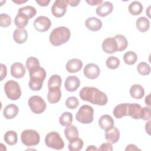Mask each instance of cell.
<instances>
[{
  "label": "cell",
  "instance_id": "ffe728a7",
  "mask_svg": "<svg viewBox=\"0 0 151 151\" xmlns=\"http://www.w3.org/2000/svg\"><path fill=\"white\" fill-rule=\"evenodd\" d=\"M142 107L137 103H128V116L134 119H140Z\"/></svg>",
  "mask_w": 151,
  "mask_h": 151
},
{
  "label": "cell",
  "instance_id": "d590c367",
  "mask_svg": "<svg viewBox=\"0 0 151 151\" xmlns=\"http://www.w3.org/2000/svg\"><path fill=\"white\" fill-rule=\"evenodd\" d=\"M18 12L22 13L25 15L29 18V19H30L36 15L37 11L34 7L30 5H27V6L20 8L18 9Z\"/></svg>",
  "mask_w": 151,
  "mask_h": 151
},
{
  "label": "cell",
  "instance_id": "52a82bcc",
  "mask_svg": "<svg viewBox=\"0 0 151 151\" xmlns=\"http://www.w3.org/2000/svg\"><path fill=\"white\" fill-rule=\"evenodd\" d=\"M4 91L7 97L12 100H17L21 96V90L18 83L12 80L5 83Z\"/></svg>",
  "mask_w": 151,
  "mask_h": 151
},
{
  "label": "cell",
  "instance_id": "5b68a950",
  "mask_svg": "<svg viewBox=\"0 0 151 151\" xmlns=\"http://www.w3.org/2000/svg\"><path fill=\"white\" fill-rule=\"evenodd\" d=\"M22 143L27 146H34L37 145L40 140L39 133L32 129H26L23 130L21 134Z\"/></svg>",
  "mask_w": 151,
  "mask_h": 151
},
{
  "label": "cell",
  "instance_id": "9a60e30c",
  "mask_svg": "<svg viewBox=\"0 0 151 151\" xmlns=\"http://www.w3.org/2000/svg\"><path fill=\"white\" fill-rule=\"evenodd\" d=\"M99 124L101 129L106 132L114 127V122L111 116L109 114H103L99 120Z\"/></svg>",
  "mask_w": 151,
  "mask_h": 151
},
{
  "label": "cell",
  "instance_id": "83f0119b",
  "mask_svg": "<svg viewBox=\"0 0 151 151\" xmlns=\"http://www.w3.org/2000/svg\"><path fill=\"white\" fill-rule=\"evenodd\" d=\"M29 19L25 15L18 12L14 19V24L18 28H24L27 25Z\"/></svg>",
  "mask_w": 151,
  "mask_h": 151
},
{
  "label": "cell",
  "instance_id": "d6986e66",
  "mask_svg": "<svg viewBox=\"0 0 151 151\" xmlns=\"http://www.w3.org/2000/svg\"><path fill=\"white\" fill-rule=\"evenodd\" d=\"M28 38V33L24 28H17L13 32V39L17 44L24 43Z\"/></svg>",
  "mask_w": 151,
  "mask_h": 151
},
{
  "label": "cell",
  "instance_id": "7dc6e473",
  "mask_svg": "<svg viewBox=\"0 0 151 151\" xmlns=\"http://www.w3.org/2000/svg\"><path fill=\"white\" fill-rule=\"evenodd\" d=\"M86 2L88 4L90 5H100L103 2L102 0H90V1H86Z\"/></svg>",
  "mask_w": 151,
  "mask_h": 151
},
{
  "label": "cell",
  "instance_id": "f6af8a7d",
  "mask_svg": "<svg viewBox=\"0 0 151 151\" xmlns=\"http://www.w3.org/2000/svg\"><path fill=\"white\" fill-rule=\"evenodd\" d=\"M35 2L41 6H46L50 2V0H36Z\"/></svg>",
  "mask_w": 151,
  "mask_h": 151
},
{
  "label": "cell",
  "instance_id": "5bb4252c",
  "mask_svg": "<svg viewBox=\"0 0 151 151\" xmlns=\"http://www.w3.org/2000/svg\"><path fill=\"white\" fill-rule=\"evenodd\" d=\"M113 9V4L109 1H104L100 4L96 8V14L101 17H104L111 13Z\"/></svg>",
  "mask_w": 151,
  "mask_h": 151
},
{
  "label": "cell",
  "instance_id": "e0dca14e",
  "mask_svg": "<svg viewBox=\"0 0 151 151\" xmlns=\"http://www.w3.org/2000/svg\"><path fill=\"white\" fill-rule=\"evenodd\" d=\"M83 67V62L77 58H73L68 60L66 64L67 71L70 73H75L81 70Z\"/></svg>",
  "mask_w": 151,
  "mask_h": 151
},
{
  "label": "cell",
  "instance_id": "d6a6232c",
  "mask_svg": "<svg viewBox=\"0 0 151 151\" xmlns=\"http://www.w3.org/2000/svg\"><path fill=\"white\" fill-rule=\"evenodd\" d=\"M73 122V114L70 112L65 111L59 117V123L63 126H68L71 124Z\"/></svg>",
  "mask_w": 151,
  "mask_h": 151
},
{
  "label": "cell",
  "instance_id": "836d02e7",
  "mask_svg": "<svg viewBox=\"0 0 151 151\" xmlns=\"http://www.w3.org/2000/svg\"><path fill=\"white\" fill-rule=\"evenodd\" d=\"M83 145L84 142L83 140L78 137L76 139L69 141L68 147L71 151H78L83 148Z\"/></svg>",
  "mask_w": 151,
  "mask_h": 151
},
{
  "label": "cell",
  "instance_id": "816d5d0a",
  "mask_svg": "<svg viewBox=\"0 0 151 151\" xmlns=\"http://www.w3.org/2000/svg\"><path fill=\"white\" fill-rule=\"evenodd\" d=\"M13 2H14V3H15V4H23V3H25V2H27V0H25V1H23V0H12V1Z\"/></svg>",
  "mask_w": 151,
  "mask_h": 151
},
{
  "label": "cell",
  "instance_id": "ee69618b",
  "mask_svg": "<svg viewBox=\"0 0 151 151\" xmlns=\"http://www.w3.org/2000/svg\"><path fill=\"white\" fill-rule=\"evenodd\" d=\"M1 81H2L4 78H5L7 74V69L6 67L4 64H1Z\"/></svg>",
  "mask_w": 151,
  "mask_h": 151
},
{
  "label": "cell",
  "instance_id": "c3c4849f",
  "mask_svg": "<svg viewBox=\"0 0 151 151\" xmlns=\"http://www.w3.org/2000/svg\"><path fill=\"white\" fill-rule=\"evenodd\" d=\"M68 5H70L71 6H76L78 5L80 3V1H75V0H70V1H66Z\"/></svg>",
  "mask_w": 151,
  "mask_h": 151
},
{
  "label": "cell",
  "instance_id": "e575fe53",
  "mask_svg": "<svg viewBox=\"0 0 151 151\" xmlns=\"http://www.w3.org/2000/svg\"><path fill=\"white\" fill-rule=\"evenodd\" d=\"M124 62L127 65H133L136 63L137 60V55L134 52L129 51L126 52L123 55Z\"/></svg>",
  "mask_w": 151,
  "mask_h": 151
},
{
  "label": "cell",
  "instance_id": "1f68e13d",
  "mask_svg": "<svg viewBox=\"0 0 151 151\" xmlns=\"http://www.w3.org/2000/svg\"><path fill=\"white\" fill-rule=\"evenodd\" d=\"M62 83L61 77L58 74H54L50 77L48 82V89L53 88H60Z\"/></svg>",
  "mask_w": 151,
  "mask_h": 151
},
{
  "label": "cell",
  "instance_id": "2e32d148",
  "mask_svg": "<svg viewBox=\"0 0 151 151\" xmlns=\"http://www.w3.org/2000/svg\"><path fill=\"white\" fill-rule=\"evenodd\" d=\"M25 74V68L24 65L18 62L14 63L11 66V74L16 78H22Z\"/></svg>",
  "mask_w": 151,
  "mask_h": 151
},
{
  "label": "cell",
  "instance_id": "7bdbcfd3",
  "mask_svg": "<svg viewBox=\"0 0 151 151\" xmlns=\"http://www.w3.org/2000/svg\"><path fill=\"white\" fill-rule=\"evenodd\" d=\"M98 150H100V151H111L113 150V147L111 145V143H109V142H107V143H102L100 147L97 149Z\"/></svg>",
  "mask_w": 151,
  "mask_h": 151
},
{
  "label": "cell",
  "instance_id": "4fadbf2b",
  "mask_svg": "<svg viewBox=\"0 0 151 151\" xmlns=\"http://www.w3.org/2000/svg\"><path fill=\"white\" fill-rule=\"evenodd\" d=\"M80 80L75 76H70L66 78L64 87L67 91L69 92L75 91L80 86Z\"/></svg>",
  "mask_w": 151,
  "mask_h": 151
},
{
  "label": "cell",
  "instance_id": "8d00e7d4",
  "mask_svg": "<svg viewBox=\"0 0 151 151\" xmlns=\"http://www.w3.org/2000/svg\"><path fill=\"white\" fill-rule=\"evenodd\" d=\"M106 66L112 70L116 69L119 67L120 65V60L118 58L114 57V56H110L107 58L106 61Z\"/></svg>",
  "mask_w": 151,
  "mask_h": 151
},
{
  "label": "cell",
  "instance_id": "74e56055",
  "mask_svg": "<svg viewBox=\"0 0 151 151\" xmlns=\"http://www.w3.org/2000/svg\"><path fill=\"white\" fill-rule=\"evenodd\" d=\"M137 70L138 73L142 76H146L150 73V67L145 62L140 63L137 66Z\"/></svg>",
  "mask_w": 151,
  "mask_h": 151
},
{
  "label": "cell",
  "instance_id": "9c48e42d",
  "mask_svg": "<svg viewBox=\"0 0 151 151\" xmlns=\"http://www.w3.org/2000/svg\"><path fill=\"white\" fill-rule=\"evenodd\" d=\"M68 4L66 0H56L51 6L52 14L57 17L60 18L63 17L66 11Z\"/></svg>",
  "mask_w": 151,
  "mask_h": 151
},
{
  "label": "cell",
  "instance_id": "4dcf8cb0",
  "mask_svg": "<svg viewBox=\"0 0 151 151\" xmlns=\"http://www.w3.org/2000/svg\"><path fill=\"white\" fill-rule=\"evenodd\" d=\"M117 45V51H122L126 50L128 45V42L126 38L121 34H117L114 37Z\"/></svg>",
  "mask_w": 151,
  "mask_h": 151
},
{
  "label": "cell",
  "instance_id": "8fae6325",
  "mask_svg": "<svg viewBox=\"0 0 151 151\" xmlns=\"http://www.w3.org/2000/svg\"><path fill=\"white\" fill-rule=\"evenodd\" d=\"M83 73L87 78L94 80L97 78L100 73L99 67L94 63L87 64L84 68Z\"/></svg>",
  "mask_w": 151,
  "mask_h": 151
},
{
  "label": "cell",
  "instance_id": "7402d4cb",
  "mask_svg": "<svg viewBox=\"0 0 151 151\" xmlns=\"http://www.w3.org/2000/svg\"><path fill=\"white\" fill-rule=\"evenodd\" d=\"M61 97V91L60 88H53L48 89L47 99L49 103L54 104L58 102Z\"/></svg>",
  "mask_w": 151,
  "mask_h": 151
},
{
  "label": "cell",
  "instance_id": "277c9868",
  "mask_svg": "<svg viewBox=\"0 0 151 151\" xmlns=\"http://www.w3.org/2000/svg\"><path fill=\"white\" fill-rule=\"evenodd\" d=\"M76 119L82 124L91 123L94 119L93 108L87 104L81 106L76 113Z\"/></svg>",
  "mask_w": 151,
  "mask_h": 151
},
{
  "label": "cell",
  "instance_id": "603a6c76",
  "mask_svg": "<svg viewBox=\"0 0 151 151\" xmlns=\"http://www.w3.org/2000/svg\"><path fill=\"white\" fill-rule=\"evenodd\" d=\"M19 109L14 104H9L5 106L3 110V115L6 119H12L18 114Z\"/></svg>",
  "mask_w": 151,
  "mask_h": 151
},
{
  "label": "cell",
  "instance_id": "681fc988",
  "mask_svg": "<svg viewBox=\"0 0 151 151\" xmlns=\"http://www.w3.org/2000/svg\"><path fill=\"white\" fill-rule=\"evenodd\" d=\"M150 123H151V121L150 120H149V121L145 124V130L149 135L150 134Z\"/></svg>",
  "mask_w": 151,
  "mask_h": 151
},
{
  "label": "cell",
  "instance_id": "f35d334b",
  "mask_svg": "<svg viewBox=\"0 0 151 151\" xmlns=\"http://www.w3.org/2000/svg\"><path fill=\"white\" fill-rule=\"evenodd\" d=\"M40 66L39 60L37 58L34 57H29L27 58L26 61V67L28 71Z\"/></svg>",
  "mask_w": 151,
  "mask_h": 151
},
{
  "label": "cell",
  "instance_id": "f546056e",
  "mask_svg": "<svg viewBox=\"0 0 151 151\" xmlns=\"http://www.w3.org/2000/svg\"><path fill=\"white\" fill-rule=\"evenodd\" d=\"M128 9L132 15H138L143 11V5L140 2L135 1L130 4Z\"/></svg>",
  "mask_w": 151,
  "mask_h": 151
},
{
  "label": "cell",
  "instance_id": "4316f807",
  "mask_svg": "<svg viewBox=\"0 0 151 151\" xmlns=\"http://www.w3.org/2000/svg\"><path fill=\"white\" fill-rule=\"evenodd\" d=\"M136 26L137 29L142 32H146L150 27L149 20L145 17H139L136 21Z\"/></svg>",
  "mask_w": 151,
  "mask_h": 151
},
{
  "label": "cell",
  "instance_id": "30bf717a",
  "mask_svg": "<svg viewBox=\"0 0 151 151\" xmlns=\"http://www.w3.org/2000/svg\"><path fill=\"white\" fill-rule=\"evenodd\" d=\"M51 25L50 19L45 16H39L34 21V27L39 32H43L48 31Z\"/></svg>",
  "mask_w": 151,
  "mask_h": 151
},
{
  "label": "cell",
  "instance_id": "ab89813d",
  "mask_svg": "<svg viewBox=\"0 0 151 151\" xmlns=\"http://www.w3.org/2000/svg\"><path fill=\"white\" fill-rule=\"evenodd\" d=\"M65 105L70 109H75L79 105L78 99L74 96L68 97L65 100Z\"/></svg>",
  "mask_w": 151,
  "mask_h": 151
},
{
  "label": "cell",
  "instance_id": "60d3db41",
  "mask_svg": "<svg viewBox=\"0 0 151 151\" xmlns=\"http://www.w3.org/2000/svg\"><path fill=\"white\" fill-rule=\"evenodd\" d=\"M11 24V18L6 14H1L0 15V26L2 27H7Z\"/></svg>",
  "mask_w": 151,
  "mask_h": 151
},
{
  "label": "cell",
  "instance_id": "8992f818",
  "mask_svg": "<svg viewBox=\"0 0 151 151\" xmlns=\"http://www.w3.org/2000/svg\"><path fill=\"white\" fill-rule=\"evenodd\" d=\"M45 143L48 147L61 150L64 148V142L60 134L57 132H50L45 137Z\"/></svg>",
  "mask_w": 151,
  "mask_h": 151
},
{
  "label": "cell",
  "instance_id": "484cf974",
  "mask_svg": "<svg viewBox=\"0 0 151 151\" xmlns=\"http://www.w3.org/2000/svg\"><path fill=\"white\" fill-rule=\"evenodd\" d=\"M64 135L68 141H71L78 137V130L75 126L70 124L65 128Z\"/></svg>",
  "mask_w": 151,
  "mask_h": 151
},
{
  "label": "cell",
  "instance_id": "ba28073f",
  "mask_svg": "<svg viewBox=\"0 0 151 151\" xmlns=\"http://www.w3.org/2000/svg\"><path fill=\"white\" fill-rule=\"evenodd\" d=\"M28 105L32 112L35 114H41L46 109V103L44 99L39 96H32L29 97Z\"/></svg>",
  "mask_w": 151,
  "mask_h": 151
},
{
  "label": "cell",
  "instance_id": "f5cc1de1",
  "mask_svg": "<svg viewBox=\"0 0 151 151\" xmlns=\"http://www.w3.org/2000/svg\"><path fill=\"white\" fill-rule=\"evenodd\" d=\"M86 150H97V149L93 145L88 146V147L86 149Z\"/></svg>",
  "mask_w": 151,
  "mask_h": 151
},
{
  "label": "cell",
  "instance_id": "bcb514c9",
  "mask_svg": "<svg viewBox=\"0 0 151 151\" xmlns=\"http://www.w3.org/2000/svg\"><path fill=\"white\" fill-rule=\"evenodd\" d=\"M140 150V149H139L134 144H129L128 145L126 149H125V150L126 151H127V150Z\"/></svg>",
  "mask_w": 151,
  "mask_h": 151
},
{
  "label": "cell",
  "instance_id": "f907efd6",
  "mask_svg": "<svg viewBox=\"0 0 151 151\" xmlns=\"http://www.w3.org/2000/svg\"><path fill=\"white\" fill-rule=\"evenodd\" d=\"M145 103L147 106H150V94H149L146 97H145Z\"/></svg>",
  "mask_w": 151,
  "mask_h": 151
},
{
  "label": "cell",
  "instance_id": "cb8c5ba5",
  "mask_svg": "<svg viewBox=\"0 0 151 151\" xmlns=\"http://www.w3.org/2000/svg\"><path fill=\"white\" fill-rule=\"evenodd\" d=\"M128 103H121L117 105L113 110V114L117 119H121L124 116H128Z\"/></svg>",
  "mask_w": 151,
  "mask_h": 151
},
{
  "label": "cell",
  "instance_id": "b9f144b4",
  "mask_svg": "<svg viewBox=\"0 0 151 151\" xmlns=\"http://www.w3.org/2000/svg\"><path fill=\"white\" fill-rule=\"evenodd\" d=\"M150 108L149 106L142 107L140 115V119H143V120H150Z\"/></svg>",
  "mask_w": 151,
  "mask_h": 151
},
{
  "label": "cell",
  "instance_id": "44dd1931",
  "mask_svg": "<svg viewBox=\"0 0 151 151\" xmlns=\"http://www.w3.org/2000/svg\"><path fill=\"white\" fill-rule=\"evenodd\" d=\"M105 139L109 143L114 144L120 139V131L116 127H113L110 130L105 132Z\"/></svg>",
  "mask_w": 151,
  "mask_h": 151
},
{
  "label": "cell",
  "instance_id": "ac0fdd59",
  "mask_svg": "<svg viewBox=\"0 0 151 151\" xmlns=\"http://www.w3.org/2000/svg\"><path fill=\"white\" fill-rule=\"evenodd\" d=\"M85 25L88 29L91 31H97L102 27V22L96 17H90L86 20Z\"/></svg>",
  "mask_w": 151,
  "mask_h": 151
},
{
  "label": "cell",
  "instance_id": "f1b7e54d",
  "mask_svg": "<svg viewBox=\"0 0 151 151\" xmlns=\"http://www.w3.org/2000/svg\"><path fill=\"white\" fill-rule=\"evenodd\" d=\"M4 139L8 145L10 146L14 145L18 141L17 134L16 132L14 130H8L4 134Z\"/></svg>",
  "mask_w": 151,
  "mask_h": 151
},
{
  "label": "cell",
  "instance_id": "7c38bea8",
  "mask_svg": "<svg viewBox=\"0 0 151 151\" xmlns=\"http://www.w3.org/2000/svg\"><path fill=\"white\" fill-rule=\"evenodd\" d=\"M102 49L106 53L113 54L117 51V45L114 37L106 38L102 43Z\"/></svg>",
  "mask_w": 151,
  "mask_h": 151
},
{
  "label": "cell",
  "instance_id": "3957f363",
  "mask_svg": "<svg viewBox=\"0 0 151 151\" xmlns=\"http://www.w3.org/2000/svg\"><path fill=\"white\" fill-rule=\"evenodd\" d=\"M71 36L69 29L65 27L55 28L50 34V41L54 46H60L67 42Z\"/></svg>",
  "mask_w": 151,
  "mask_h": 151
},
{
  "label": "cell",
  "instance_id": "d4e9b609",
  "mask_svg": "<svg viewBox=\"0 0 151 151\" xmlns=\"http://www.w3.org/2000/svg\"><path fill=\"white\" fill-rule=\"evenodd\" d=\"M130 96L135 99H140L145 95V90L143 87L138 84L132 85L130 88Z\"/></svg>",
  "mask_w": 151,
  "mask_h": 151
},
{
  "label": "cell",
  "instance_id": "7a4b0ae2",
  "mask_svg": "<svg viewBox=\"0 0 151 151\" xmlns=\"http://www.w3.org/2000/svg\"><path fill=\"white\" fill-rule=\"evenodd\" d=\"M29 74L30 80L28 86L30 89L33 91L41 90L46 77L45 69L40 66L29 70Z\"/></svg>",
  "mask_w": 151,
  "mask_h": 151
},
{
  "label": "cell",
  "instance_id": "6da1fadb",
  "mask_svg": "<svg viewBox=\"0 0 151 151\" xmlns=\"http://www.w3.org/2000/svg\"><path fill=\"white\" fill-rule=\"evenodd\" d=\"M79 96L81 100L93 104L104 106L108 101L107 95L94 87H84L80 91Z\"/></svg>",
  "mask_w": 151,
  "mask_h": 151
}]
</instances>
